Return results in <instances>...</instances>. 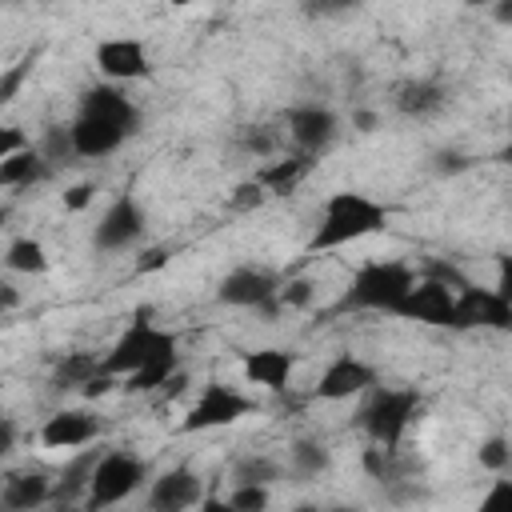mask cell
I'll use <instances>...</instances> for the list:
<instances>
[{"mask_svg": "<svg viewBox=\"0 0 512 512\" xmlns=\"http://www.w3.org/2000/svg\"><path fill=\"white\" fill-rule=\"evenodd\" d=\"M384 228H388V208L380 200H372L364 192H352V188H340V192H332L324 200L320 220H316V232L304 244V256H320V252L356 244V240L376 236Z\"/></svg>", "mask_w": 512, "mask_h": 512, "instance_id": "cell-1", "label": "cell"}, {"mask_svg": "<svg viewBox=\"0 0 512 512\" xmlns=\"http://www.w3.org/2000/svg\"><path fill=\"white\" fill-rule=\"evenodd\" d=\"M416 272L400 260H372L364 268H356V276L348 280L344 296L336 300L332 312H388L412 292Z\"/></svg>", "mask_w": 512, "mask_h": 512, "instance_id": "cell-2", "label": "cell"}, {"mask_svg": "<svg viewBox=\"0 0 512 512\" xmlns=\"http://www.w3.org/2000/svg\"><path fill=\"white\" fill-rule=\"evenodd\" d=\"M160 352H176V336L160 324H152V308H136L128 328L112 340V348L104 352L100 360V372L104 376H116V380H128L132 372H140L152 356Z\"/></svg>", "mask_w": 512, "mask_h": 512, "instance_id": "cell-3", "label": "cell"}, {"mask_svg": "<svg viewBox=\"0 0 512 512\" xmlns=\"http://www.w3.org/2000/svg\"><path fill=\"white\" fill-rule=\"evenodd\" d=\"M416 412H420V392H416V388H380V384H376V388L364 396V404H360V412H356V424H360V432H364L372 444L396 452Z\"/></svg>", "mask_w": 512, "mask_h": 512, "instance_id": "cell-4", "label": "cell"}, {"mask_svg": "<svg viewBox=\"0 0 512 512\" xmlns=\"http://www.w3.org/2000/svg\"><path fill=\"white\" fill-rule=\"evenodd\" d=\"M148 480V464L136 456V452H104L100 464H96V476L88 484V496H84V512H104L120 500H128L132 492H140Z\"/></svg>", "mask_w": 512, "mask_h": 512, "instance_id": "cell-5", "label": "cell"}, {"mask_svg": "<svg viewBox=\"0 0 512 512\" xmlns=\"http://www.w3.org/2000/svg\"><path fill=\"white\" fill-rule=\"evenodd\" d=\"M252 408H256V404H252L240 388H232V384H224V380H208V384L200 388V396L188 404V412H184V420H180V432L192 436V432L228 428V424L244 420Z\"/></svg>", "mask_w": 512, "mask_h": 512, "instance_id": "cell-6", "label": "cell"}, {"mask_svg": "<svg viewBox=\"0 0 512 512\" xmlns=\"http://www.w3.org/2000/svg\"><path fill=\"white\" fill-rule=\"evenodd\" d=\"M276 296H280V280L272 272H264V268H252V264L232 268L220 280V288H216V300L220 304H228V308H256L264 316H276L280 312V300Z\"/></svg>", "mask_w": 512, "mask_h": 512, "instance_id": "cell-7", "label": "cell"}, {"mask_svg": "<svg viewBox=\"0 0 512 512\" xmlns=\"http://www.w3.org/2000/svg\"><path fill=\"white\" fill-rule=\"evenodd\" d=\"M392 316L400 320H412V324H428V328H452V316H456V288L436 280V276H424L412 284V292L392 308Z\"/></svg>", "mask_w": 512, "mask_h": 512, "instance_id": "cell-8", "label": "cell"}, {"mask_svg": "<svg viewBox=\"0 0 512 512\" xmlns=\"http://www.w3.org/2000/svg\"><path fill=\"white\" fill-rule=\"evenodd\" d=\"M456 332L468 328H488V332H512V304L496 292V288H480L468 284L456 292V316H452Z\"/></svg>", "mask_w": 512, "mask_h": 512, "instance_id": "cell-9", "label": "cell"}, {"mask_svg": "<svg viewBox=\"0 0 512 512\" xmlns=\"http://www.w3.org/2000/svg\"><path fill=\"white\" fill-rule=\"evenodd\" d=\"M92 60H96L104 84H128V80H148L152 76L148 48L136 36H108V40H100Z\"/></svg>", "mask_w": 512, "mask_h": 512, "instance_id": "cell-10", "label": "cell"}, {"mask_svg": "<svg viewBox=\"0 0 512 512\" xmlns=\"http://www.w3.org/2000/svg\"><path fill=\"white\" fill-rule=\"evenodd\" d=\"M144 228H148V220H144L140 200H136L132 192H124V196H116V200L104 208V216L96 220L92 244H96L100 252H120V248H132V244L144 236Z\"/></svg>", "mask_w": 512, "mask_h": 512, "instance_id": "cell-11", "label": "cell"}, {"mask_svg": "<svg viewBox=\"0 0 512 512\" xmlns=\"http://www.w3.org/2000/svg\"><path fill=\"white\" fill-rule=\"evenodd\" d=\"M376 388V368L352 352H340L336 360L324 364L312 396L316 400H352V396H364Z\"/></svg>", "mask_w": 512, "mask_h": 512, "instance_id": "cell-12", "label": "cell"}, {"mask_svg": "<svg viewBox=\"0 0 512 512\" xmlns=\"http://www.w3.org/2000/svg\"><path fill=\"white\" fill-rule=\"evenodd\" d=\"M200 500H204V480L188 464L164 468L148 484V512H192Z\"/></svg>", "mask_w": 512, "mask_h": 512, "instance_id": "cell-13", "label": "cell"}, {"mask_svg": "<svg viewBox=\"0 0 512 512\" xmlns=\"http://www.w3.org/2000/svg\"><path fill=\"white\" fill-rule=\"evenodd\" d=\"M284 124H288L292 144L300 152H308V156H320L336 140V128H340L336 112L324 108V104H296V108L284 112Z\"/></svg>", "mask_w": 512, "mask_h": 512, "instance_id": "cell-14", "label": "cell"}, {"mask_svg": "<svg viewBox=\"0 0 512 512\" xmlns=\"http://www.w3.org/2000/svg\"><path fill=\"white\" fill-rule=\"evenodd\" d=\"M68 128H72V148H76V156H84V160L112 156V152L128 140V132H124L120 124H112V120H104V116H92V112H76V120H72Z\"/></svg>", "mask_w": 512, "mask_h": 512, "instance_id": "cell-15", "label": "cell"}, {"mask_svg": "<svg viewBox=\"0 0 512 512\" xmlns=\"http://www.w3.org/2000/svg\"><path fill=\"white\" fill-rule=\"evenodd\" d=\"M80 112H92V116H104L112 124H120L128 136L140 132V108L136 100H128V92L120 84H92L84 96H80Z\"/></svg>", "mask_w": 512, "mask_h": 512, "instance_id": "cell-16", "label": "cell"}, {"mask_svg": "<svg viewBox=\"0 0 512 512\" xmlns=\"http://www.w3.org/2000/svg\"><path fill=\"white\" fill-rule=\"evenodd\" d=\"M100 436V420L80 412V408H60L40 424V444L44 448H84Z\"/></svg>", "mask_w": 512, "mask_h": 512, "instance_id": "cell-17", "label": "cell"}, {"mask_svg": "<svg viewBox=\"0 0 512 512\" xmlns=\"http://www.w3.org/2000/svg\"><path fill=\"white\" fill-rule=\"evenodd\" d=\"M244 380L248 384H260L268 392H284L288 380H292V368H296V356L288 348H256V352H244Z\"/></svg>", "mask_w": 512, "mask_h": 512, "instance_id": "cell-18", "label": "cell"}, {"mask_svg": "<svg viewBox=\"0 0 512 512\" xmlns=\"http://www.w3.org/2000/svg\"><path fill=\"white\" fill-rule=\"evenodd\" d=\"M52 484L56 480H48L44 472H8L0 504L8 512H40L44 504H52Z\"/></svg>", "mask_w": 512, "mask_h": 512, "instance_id": "cell-19", "label": "cell"}, {"mask_svg": "<svg viewBox=\"0 0 512 512\" xmlns=\"http://www.w3.org/2000/svg\"><path fill=\"white\" fill-rule=\"evenodd\" d=\"M100 456H104V452H96V448L76 452V456H72V460L60 468V476H56V484H52V500H64V504H84V496H88V484H92V476H96Z\"/></svg>", "mask_w": 512, "mask_h": 512, "instance_id": "cell-20", "label": "cell"}, {"mask_svg": "<svg viewBox=\"0 0 512 512\" xmlns=\"http://www.w3.org/2000/svg\"><path fill=\"white\" fill-rule=\"evenodd\" d=\"M444 104H448V88L440 80H408L396 88V112L404 116L424 120V116H436Z\"/></svg>", "mask_w": 512, "mask_h": 512, "instance_id": "cell-21", "label": "cell"}, {"mask_svg": "<svg viewBox=\"0 0 512 512\" xmlns=\"http://www.w3.org/2000/svg\"><path fill=\"white\" fill-rule=\"evenodd\" d=\"M312 164H316V156H308V152H292V156H284V160L264 164V168L256 172V180L264 184L268 196H288V192L312 172Z\"/></svg>", "mask_w": 512, "mask_h": 512, "instance_id": "cell-22", "label": "cell"}, {"mask_svg": "<svg viewBox=\"0 0 512 512\" xmlns=\"http://www.w3.org/2000/svg\"><path fill=\"white\" fill-rule=\"evenodd\" d=\"M52 176V164L40 156V148H24L8 160H0V184L4 188H32V184H44Z\"/></svg>", "mask_w": 512, "mask_h": 512, "instance_id": "cell-23", "label": "cell"}, {"mask_svg": "<svg viewBox=\"0 0 512 512\" xmlns=\"http://www.w3.org/2000/svg\"><path fill=\"white\" fill-rule=\"evenodd\" d=\"M100 360L96 352H64V360L52 368V388L68 392V388H88L100 376Z\"/></svg>", "mask_w": 512, "mask_h": 512, "instance_id": "cell-24", "label": "cell"}, {"mask_svg": "<svg viewBox=\"0 0 512 512\" xmlns=\"http://www.w3.org/2000/svg\"><path fill=\"white\" fill-rule=\"evenodd\" d=\"M180 376V352H160V356H152L140 372H132L128 380H124V388L128 392H156V388H164V384H172Z\"/></svg>", "mask_w": 512, "mask_h": 512, "instance_id": "cell-25", "label": "cell"}, {"mask_svg": "<svg viewBox=\"0 0 512 512\" xmlns=\"http://www.w3.org/2000/svg\"><path fill=\"white\" fill-rule=\"evenodd\" d=\"M4 268L8 272H24V276H40V272H48V252H44L40 240L16 236L8 244V252H4Z\"/></svg>", "mask_w": 512, "mask_h": 512, "instance_id": "cell-26", "label": "cell"}, {"mask_svg": "<svg viewBox=\"0 0 512 512\" xmlns=\"http://www.w3.org/2000/svg\"><path fill=\"white\" fill-rule=\"evenodd\" d=\"M328 464H332V456L320 440H296L292 444V472L296 476H320Z\"/></svg>", "mask_w": 512, "mask_h": 512, "instance_id": "cell-27", "label": "cell"}, {"mask_svg": "<svg viewBox=\"0 0 512 512\" xmlns=\"http://www.w3.org/2000/svg\"><path fill=\"white\" fill-rule=\"evenodd\" d=\"M280 464L276 460H268V456H244L236 468H232V480L236 484H272V480H280Z\"/></svg>", "mask_w": 512, "mask_h": 512, "instance_id": "cell-28", "label": "cell"}, {"mask_svg": "<svg viewBox=\"0 0 512 512\" xmlns=\"http://www.w3.org/2000/svg\"><path fill=\"white\" fill-rule=\"evenodd\" d=\"M268 500H272L268 484H232L228 492V504L236 512H268Z\"/></svg>", "mask_w": 512, "mask_h": 512, "instance_id": "cell-29", "label": "cell"}, {"mask_svg": "<svg viewBox=\"0 0 512 512\" xmlns=\"http://www.w3.org/2000/svg\"><path fill=\"white\" fill-rule=\"evenodd\" d=\"M36 148H40V156H44L48 164H60L64 156H76V148H72V128H60V124L48 128Z\"/></svg>", "mask_w": 512, "mask_h": 512, "instance_id": "cell-30", "label": "cell"}, {"mask_svg": "<svg viewBox=\"0 0 512 512\" xmlns=\"http://www.w3.org/2000/svg\"><path fill=\"white\" fill-rule=\"evenodd\" d=\"M476 460H480V468H488V472H504V468L512 464V444H508L504 436H488V440L476 448Z\"/></svg>", "mask_w": 512, "mask_h": 512, "instance_id": "cell-31", "label": "cell"}, {"mask_svg": "<svg viewBox=\"0 0 512 512\" xmlns=\"http://www.w3.org/2000/svg\"><path fill=\"white\" fill-rule=\"evenodd\" d=\"M312 296H316V284L308 280V276H292L288 284H280V308H308L312 304Z\"/></svg>", "mask_w": 512, "mask_h": 512, "instance_id": "cell-32", "label": "cell"}, {"mask_svg": "<svg viewBox=\"0 0 512 512\" xmlns=\"http://www.w3.org/2000/svg\"><path fill=\"white\" fill-rule=\"evenodd\" d=\"M472 512H512V480H492L488 484V492L476 500V508Z\"/></svg>", "mask_w": 512, "mask_h": 512, "instance_id": "cell-33", "label": "cell"}, {"mask_svg": "<svg viewBox=\"0 0 512 512\" xmlns=\"http://www.w3.org/2000/svg\"><path fill=\"white\" fill-rule=\"evenodd\" d=\"M264 200H268V192H264V184L252 176V180H244V184H236V188H232L228 208H236V212H252V208H260Z\"/></svg>", "mask_w": 512, "mask_h": 512, "instance_id": "cell-34", "label": "cell"}, {"mask_svg": "<svg viewBox=\"0 0 512 512\" xmlns=\"http://www.w3.org/2000/svg\"><path fill=\"white\" fill-rule=\"evenodd\" d=\"M32 64H36V52H28L20 64H12V68L0 76V104H12V100H16V92H20L24 76L32 72Z\"/></svg>", "mask_w": 512, "mask_h": 512, "instance_id": "cell-35", "label": "cell"}, {"mask_svg": "<svg viewBox=\"0 0 512 512\" xmlns=\"http://www.w3.org/2000/svg\"><path fill=\"white\" fill-rule=\"evenodd\" d=\"M240 140H244V148H248V152H256V156H272V152H276V132H272V128H264V124H260V128H256V124H252V128H244V136H240Z\"/></svg>", "mask_w": 512, "mask_h": 512, "instance_id": "cell-36", "label": "cell"}, {"mask_svg": "<svg viewBox=\"0 0 512 512\" xmlns=\"http://www.w3.org/2000/svg\"><path fill=\"white\" fill-rule=\"evenodd\" d=\"M92 196H96V184H88V180L72 184V188L64 192V212H84V208L92 204Z\"/></svg>", "mask_w": 512, "mask_h": 512, "instance_id": "cell-37", "label": "cell"}, {"mask_svg": "<svg viewBox=\"0 0 512 512\" xmlns=\"http://www.w3.org/2000/svg\"><path fill=\"white\" fill-rule=\"evenodd\" d=\"M24 148H32V144H28V136H24L20 128H4V132H0V160L16 156V152H24Z\"/></svg>", "mask_w": 512, "mask_h": 512, "instance_id": "cell-38", "label": "cell"}, {"mask_svg": "<svg viewBox=\"0 0 512 512\" xmlns=\"http://www.w3.org/2000/svg\"><path fill=\"white\" fill-rule=\"evenodd\" d=\"M468 164H472V160L460 156V152H436V156H432V168L444 172V176H456V172H464Z\"/></svg>", "mask_w": 512, "mask_h": 512, "instance_id": "cell-39", "label": "cell"}, {"mask_svg": "<svg viewBox=\"0 0 512 512\" xmlns=\"http://www.w3.org/2000/svg\"><path fill=\"white\" fill-rule=\"evenodd\" d=\"M496 292L512 304V252L496 256Z\"/></svg>", "mask_w": 512, "mask_h": 512, "instance_id": "cell-40", "label": "cell"}, {"mask_svg": "<svg viewBox=\"0 0 512 512\" xmlns=\"http://www.w3.org/2000/svg\"><path fill=\"white\" fill-rule=\"evenodd\" d=\"M168 260H172V248H148L136 268H140V272H152V268H164Z\"/></svg>", "mask_w": 512, "mask_h": 512, "instance_id": "cell-41", "label": "cell"}, {"mask_svg": "<svg viewBox=\"0 0 512 512\" xmlns=\"http://www.w3.org/2000/svg\"><path fill=\"white\" fill-rule=\"evenodd\" d=\"M376 124H380L376 112H368V108H356V112H352V128H356V132H376Z\"/></svg>", "mask_w": 512, "mask_h": 512, "instance_id": "cell-42", "label": "cell"}, {"mask_svg": "<svg viewBox=\"0 0 512 512\" xmlns=\"http://www.w3.org/2000/svg\"><path fill=\"white\" fill-rule=\"evenodd\" d=\"M16 448V420L12 416H4V424H0V452L8 456Z\"/></svg>", "mask_w": 512, "mask_h": 512, "instance_id": "cell-43", "label": "cell"}, {"mask_svg": "<svg viewBox=\"0 0 512 512\" xmlns=\"http://www.w3.org/2000/svg\"><path fill=\"white\" fill-rule=\"evenodd\" d=\"M192 512H236V508H232L224 496H204V500H200Z\"/></svg>", "mask_w": 512, "mask_h": 512, "instance_id": "cell-44", "label": "cell"}, {"mask_svg": "<svg viewBox=\"0 0 512 512\" xmlns=\"http://www.w3.org/2000/svg\"><path fill=\"white\" fill-rule=\"evenodd\" d=\"M16 304H20V292H16V284H12V280H4V284H0V308H4V312H12Z\"/></svg>", "mask_w": 512, "mask_h": 512, "instance_id": "cell-45", "label": "cell"}, {"mask_svg": "<svg viewBox=\"0 0 512 512\" xmlns=\"http://www.w3.org/2000/svg\"><path fill=\"white\" fill-rule=\"evenodd\" d=\"M112 384H116V376H104V372H100V376H96V380H92V384L84 388V396H104V392H108Z\"/></svg>", "mask_w": 512, "mask_h": 512, "instance_id": "cell-46", "label": "cell"}, {"mask_svg": "<svg viewBox=\"0 0 512 512\" xmlns=\"http://www.w3.org/2000/svg\"><path fill=\"white\" fill-rule=\"evenodd\" d=\"M40 512H84V504H64V500H52V504H44Z\"/></svg>", "mask_w": 512, "mask_h": 512, "instance_id": "cell-47", "label": "cell"}, {"mask_svg": "<svg viewBox=\"0 0 512 512\" xmlns=\"http://www.w3.org/2000/svg\"><path fill=\"white\" fill-rule=\"evenodd\" d=\"M492 12H496V20H512V4H496Z\"/></svg>", "mask_w": 512, "mask_h": 512, "instance_id": "cell-48", "label": "cell"}, {"mask_svg": "<svg viewBox=\"0 0 512 512\" xmlns=\"http://www.w3.org/2000/svg\"><path fill=\"white\" fill-rule=\"evenodd\" d=\"M496 160H500V164H512V140H508V144L496 152Z\"/></svg>", "mask_w": 512, "mask_h": 512, "instance_id": "cell-49", "label": "cell"}, {"mask_svg": "<svg viewBox=\"0 0 512 512\" xmlns=\"http://www.w3.org/2000/svg\"><path fill=\"white\" fill-rule=\"evenodd\" d=\"M324 512H360L356 504H332V508H324Z\"/></svg>", "mask_w": 512, "mask_h": 512, "instance_id": "cell-50", "label": "cell"}, {"mask_svg": "<svg viewBox=\"0 0 512 512\" xmlns=\"http://www.w3.org/2000/svg\"><path fill=\"white\" fill-rule=\"evenodd\" d=\"M292 512H324V508H320V504H296Z\"/></svg>", "mask_w": 512, "mask_h": 512, "instance_id": "cell-51", "label": "cell"}, {"mask_svg": "<svg viewBox=\"0 0 512 512\" xmlns=\"http://www.w3.org/2000/svg\"><path fill=\"white\" fill-rule=\"evenodd\" d=\"M4 512H8V508H4Z\"/></svg>", "mask_w": 512, "mask_h": 512, "instance_id": "cell-52", "label": "cell"}]
</instances>
